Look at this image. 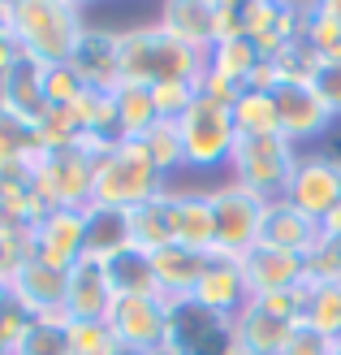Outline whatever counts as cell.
<instances>
[{"label":"cell","mask_w":341,"mask_h":355,"mask_svg":"<svg viewBox=\"0 0 341 355\" xmlns=\"http://www.w3.org/2000/svg\"><path fill=\"white\" fill-rule=\"evenodd\" d=\"M203 74H208V52L173 40L165 26H156V17L121 26V83L160 87V83H177V78L199 83Z\"/></svg>","instance_id":"1"},{"label":"cell","mask_w":341,"mask_h":355,"mask_svg":"<svg viewBox=\"0 0 341 355\" xmlns=\"http://www.w3.org/2000/svg\"><path fill=\"white\" fill-rule=\"evenodd\" d=\"M0 5H5L17 48L44 65L69 61L82 31L91 26L86 5H78V0H0Z\"/></svg>","instance_id":"2"},{"label":"cell","mask_w":341,"mask_h":355,"mask_svg":"<svg viewBox=\"0 0 341 355\" xmlns=\"http://www.w3.org/2000/svg\"><path fill=\"white\" fill-rule=\"evenodd\" d=\"M173 182L160 178V169L151 165L147 148L138 139H117V144L100 156L95 165V191H91V204L95 208H117V212H130L138 204L156 200L160 191H169Z\"/></svg>","instance_id":"3"},{"label":"cell","mask_w":341,"mask_h":355,"mask_svg":"<svg viewBox=\"0 0 341 355\" xmlns=\"http://www.w3.org/2000/svg\"><path fill=\"white\" fill-rule=\"evenodd\" d=\"M177 135H182V152H186V169L194 173H212V169H229L233 144V104H221L212 96H194V104L177 117Z\"/></svg>","instance_id":"4"},{"label":"cell","mask_w":341,"mask_h":355,"mask_svg":"<svg viewBox=\"0 0 341 355\" xmlns=\"http://www.w3.org/2000/svg\"><path fill=\"white\" fill-rule=\"evenodd\" d=\"M298 156L302 148H294L285 135H246L233 144L229 182H242L246 191L264 195V200H281L298 169Z\"/></svg>","instance_id":"5"},{"label":"cell","mask_w":341,"mask_h":355,"mask_svg":"<svg viewBox=\"0 0 341 355\" xmlns=\"http://www.w3.org/2000/svg\"><path fill=\"white\" fill-rule=\"evenodd\" d=\"M169 312H173V304L165 295H117L104 321L117 334L125 355H142V351H165Z\"/></svg>","instance_id":"6"},{"label":"cell","mask_w":341,"mask_h":355,"mask_svg":"<svg viewBox=\"0 0 341 355\" xmlns=\"http://www.w3.org/2000/svg\"><path fill=\"white\" fill-rule=\"evenodd\" d=\"M264 208L268 200L255 191H246L242 182H216L212 187V217H216V252L225 256H242L259 243V225H264Z\"/></svg>","instance_id":"7"},{"label":"cell","mask_w":341,"mask_h":355,"mask_svg":"<svg viewBox=\"0 0 341 355\" xmlns=\"http://www.w3.org/2000/svg\"><path fill=\"white\" fill-rule=\"evenodd\" d=\"M95 165H100V156L86 152L82 144L44 152L39 156V195L52 208H86L95 191Z\"/></svg>","instance_id":"8"},{"label":"cell","mask_w":341,"mask_h":355,"mask_svg":"<svg viewBox=\"0 0 341 355\" xmlns=\"http://www.w3.org/2000/svg\"><path fill=\"white\" fill-rule=\"evenodd\" d=\"M285 200L324 225V217L341 204V161L333 152H302L290 187H285Z\"/></svg>","instance_id":"9"},{"label":"cell","mask_w":341,"mask_h":355,"mask_svg":"<svg viewBox=\"0 0 341 355\" xmlns=\"http://www.w3.org/2000/svg\"><path fill=\"white\" fill-rule=\"evenodd\" d=\"M273 104H277V130L290 139L294 148L324 139L333 130V121H337L311 83H277L273 87Z\"/></svg>","instance_id":"10"},{"label":"cell","mask_w":341,"mask_h":355,"mask_svg":"<svg viewBox=\"0 0 341 355\" xmlns=\"http://www.w3.org/2000/svg\"><path fill=\"white\" fill-rule=\"evenodd\" d=\"M169 355H233V325L182 299L169 312Z\"/></svg>","instance_id":"11"},{"label":"cell","mask_w":341,"mask_h":355,"mask_svg":"<svg viewBox=\"0 0 341 355\" xmlns=\"http://www.w3.org/2000/svg\"><path fill=\"white\" fill-rule=\"evenodd\" d=\"M65 291H69V269H57L39 256H30L22 269L9 277V299H17L30 316H57V321H69L65 316Z\"/></svg>","instance_id":"12"},{"label":"cell","mask_w":341,"mask_h":355,"mask_svg":"<svg viewBox=\"0 0 341 355\" xmlns=\"http://www.w3.org/2000/svg\"><path fill=\"white\" fill-rule=\"evenodd\" d=\"M194 304L208 308L212 316H221V321H233L246 304V277H242V264L238 256H225V252H208V264L199 273V286H194Z\"/></svg>","instance_id":"13"},{"label":"cell","mask_w":341,"mask_h":355,"mask_svg":"<svg viewBox=\"0 0 341 355\" xmlns=\"http://www.w3.org/2000/svg\"><path fill=\"white\" fill-rule=\"evenodd\" d=\"M238 264H242V277H246V295L250 299L285 295V291L302 286V277H307L302 256L281 252V247H268V243H255L250 252H242Z\"/></svg>","instance_id":"14"},{"label":"cell","mask_w":341,"mask_h":355,"mask_svg":"<svg viewBox=\"0 0 341 355\" xmlns=\"http://www.w3.org/2000/svg\"><path fill=\"white\" fill-rule=\"evenodd\" d=\"M86 252V208H48L35 225V256L74 269Z\"/></svg>","instance_id":"15"},{"label":"cell","mask_w":341,"mask_h":355,"mask_svg":"<svg viewBox=\"0 0 341 355\" xmlns=\"http://www.w3.org/2000/svg\"><path fill=\"white\" fill-rule=\"evenodd\" d=\"M229 325H233V355H281L298 321L273 312L264 299H250Z\"/></svg>","instance_id":"16"},{"label":"cell","mask_w":341,"mask_h":355,"mask_svg":"<svg viewBox=\"0 0 341 355\" xmlns=\"http://www.w3.org/2000/svg\"><path fill=\"white\" fill-rule=\"evenodd\" d=\"M173 243L190 252H216V217H212V187H173Z\"/></svg>","instance_id":"17"},{"label":"cell","mask_w":341,"mask_h":355,"mask_svg":"<svg viewBox=\"0 0 341 355\" xmlns=\"http://www.w3.org/2000/svg\"><path fill=\"white\" fill-rule=\"evenodd\" d=\"M74 74L86 83V87H100V92H113L121 83V31L117 26H86L82 40L74 48Z\"/></svg>","instance_id":"18"},{"label":"cell","mask_w":341,"mask_h":355,"mask_svg":"<svg viewBox=\"0 0 341 355\" xmlns=\"http://www.w3.org/2000/svg\"><path fill=\"white\" fill-rule=\"evenodd\" d=\"M113 286H109V269L100 256H82L69 269V291H65V316L69 321H104L113 308Z\"/></svg>","instance_id":"19"},{"label":"cell","mask_w":341,"mask_h":355,"mask_svg":"<svg viewBox=\"0 0 341 355\" xmlns=\"http://www.w3.org/2000/svg\"><path fill=\"white\" fill-rule=\"evenodd\" d=\"M320 234H324V225L311 221L302 208H294L285 195H281V200H268L264 225H259V243L281 247V252H294V256H307L311 247L320 243Z\"/></svg>","instance_id":"20"},{"label":"cell","mask_w":341,"mask_h":355,"mask_svg":"<svg viewBox=\"0 0 341 355\" xmlns=\"http://www.w3.org/2000/svg\"><path fill=\"white\" fill-rule=\"evenodd\" d=\"M44 61L35 57H17L5 74H0V104H5L9 113L26 117V121H39L48 113V100H44Z\"/></svg>","instance_id":"21"},{"label":"cell","mask_w":341,"mask_h":355,"mask_svg":"<svg viewBox=\"0 0 341 355\" xmlns=\"http://www.w3.org/2000/svg\"><path fill=\"white\" fill-rule=\"evenodd\" d=\"M156 26H165L173 40L208 52L216 44V0H165L156 13Z\"/></svg>","instance_id":"22"},{"label":"cell","mask_w":341,"mask_h":355,"mask_svg":"<svg viewBox=\"0 0 341 355\" xmlns=\"http://www.w3.org/2000/svg\"><path fill=\"white\" fill-rule=\"evenodd\" d=\"M203 264H208L203 252H190V247H177V243H169V247H160V252H151L156 286H160V295H165L169 304H182V299L194 295Z\"/></svg>","instance_id":"23"},{"label":"cell","mask_w":341,"mask_h":355,"mask_svg":"<svg viewBox=\"0 0 341 355\" xmlns=\"http://www.w3.org/2000/svg\"><path fill=\"white\" fill-rule=\"evenodd\" d=\"M169 204H173V187L169 191H160L156 200L147 204H138L125 212V234H130V247L142 256H151L160 252V247H169L173 243V217H169Z\"/></svg>","instance_id":"24"},{"label":"cell","mask_w":341,"mask_h":355,"mask_svg":"<svg viewBox=\"0 0 341 355\" xmlns=\"http://www.w3.org/2000/svg\"><path fill=\"white\" fill-rule=\"evenodd\" d=\"M259 65H264V52L255 48V40H246V35H238V40H221V44L208 48V74L233 83L238 92H246V83L255 78Z\"/></svg>","instance_id":"25"},{"label":"cell","mask_w":341,"mask_h":355,"mask_svg":"<svg viewBox=\"0 0 341 355\" xmlns=\"http://www.w3.org/2000/svg\"><path fill=\"white\" fill-rule=\"evenodd\" d=\"M298 295H302V316L298 321L320 329L324 338H337L341 334V282H307L302 277Z\"/></svg>","instance_id":"26"},{"label":"cell","mask_w":341,"mask_h":355,"mask_svg":"<svg viewBox=\"0 0 341 355\" xmlns=\"http://www.w3.org/2000/svg\"><path fill=\"white\" fill-rule=\"evenodd\" d=\"M113 100H117V135L121 139H142L156 121V100H151V87H138V83H117L113 87Z\"/></svg>","instance_id":"27"},{"label":"cell","mask_w":341,"mask_h":355,"mask_svg":"<svg viewBox=\"0 0 341 355\" xmlns=\"http://www.w3.org/2000/svg\"><path fill=\"white\" fill-rule=\"evenodd\" d=\"M104 269H109L113 295H160L156 273H151V256L134 252V247H125V252L109 256V260H104Z\"/></svg>","instance_id":"28"},{"label":"cell","mask_w":341,"mask_h":355,"mask_svg":"<svg viewBox=\"0 0 341 355\" xmlns=\"http://www.w3.org/2000/svg\"><path fill=\"white\" fill-rule=\"evenodd\" d=\"M125 247H130V234H125V212L86 204V252L82 256L109 260V256L125 252Z\"/></svg>","instance_id":"29"},{"label":"cell","mask_w":341,"mask_h":355,"mask_svg":"<svg viewBox=\"0 0 341 355\" xmlns=\"http://www.w3.org/2000/svg\"><path fill=\"white\" fill-rule=\"evenodd\" d=\"M233 130H238V139H246V135H281L277 130L273 92H238V100H233Z\"/></svg>","instance_id":"30"},{"label":"cell","mask_w":341,"mask_h":355,"mask_svg":"<svg viewBox=\"0 0 341 355\" xmlns=\"http://www.w3.org/2000/svg\"><path fill=\"white\" fill-rule=\"evenodd\" d=\"M142 148H147V156H151V165L160 169V178H169L173 173H182L186 169V152H182V135H177V121H156V126L138 139Z\"/></svg>","instance_id":"31"},{"label":"cell","mask_w":341,"mask_h":355,"mask_svg":"<svg viewBox=\"0 0 341 355\" xmlns=\"http://www.w3.org/2000/svg\"><path fill=\"white\" fill-rule=\"evenodd\" d=\"M302 40H307L320 61H341V17H333L324 5H302Z\"/></svg>","instance_id":"32"},{"label":"cell","mask_w":341,"mask_h":355,"mask_svg":"<svg viewBox=\"0 0 341 355\" xmlns=\"http://www.w3.org/2000/svg\"><path fill=\"white\" fill-rule=\"evenodd\" d=\"M0 156H26V161H39L44 156V139H39V126L26 117L9 113L0 104Z\"/></svg>","instance_id":"33"},{"label":"cell","mask_w":341,"mask_h":355,"mask_svg":"<svg viewBox=\"0 0 341 355\" xmlns=\"http://www.w3.org/2000/svg\"><path fill=\"white\" fill-rule=\"evenodd\" d=\"M268 61H273V69H277L281 83H311L315 69L324 65V61H320V52L302 40V35H298V40H290V44H281Z\"/></svg>","instance_id":"34"},{"label":"cell","mask_w":341,"mask_h":355,"mask_svg":"<svg viewBox=\"0 0 341 355\" xmlns=\"http://www.w3.org/2000/svg\"><path fill=\"white\" fill-rule=\"evenodd\" d=\"M13 355H69V321H57V316H44L39 321L35 316Z\"/></svg>","instance_id":"35"},{"label":"cell","mask_w":341,"mask_h":355,"mask_svg":"<svg viewBox=\"0 0 341 355\" xmlns=\"http://www.w3.org/2000/svg\"><path fill=\"white\" fill-rule=\"evenodd\" d=\"M69 355H125L109 321H69Z\"/></svg>","instance_id":"36"},{"label":"cell","mask_w":341,"mask_h":355,"mask_svg":"<svg viewBox=\"0 0 341 355\" xmlns=\"http://www.w3.org/2000/svg\"><path fill=\"white\" fill-rule=\"evenodd\" d=\"M39 182V161L26 156H0V204L5 200H26Z\"/></svg>","instance_id":"37"},{"label":"cell","mask_w":341,"mask_h":355,"mask_svg":"<svg viewBox=\"0 0 341 355\" xmlns=\"http://www.w3.org/2000/svg\"><path fill=\"white\" fill-rule=\"evenodd\" d=\"M82 87L86 83L74 74V65H69V61L44 69V100H48V109H69V104L82 96Z\"/></svg>","instance_id":"38"},{"label":"cell","mask_w":341,"mask_h":355,"mask_svg":"<svg viewBox=\"0 0 341 355\" xmlns=\"http://www.w3.org/2000/svg\"><path fill=\"white\" fill-rule=\"evenodd\" d=\"M302 269L307 282H341V239L320 234V243L302 256Z\"/></svg>","instance_id":"39"},{"label":"cell","mask_w":341,"mask_h":355,"mask_svg":"<svg viewBox=\"0 0 341 355\" xmlns=\"http://www.w3.org/2000/svg\"><path fill=\"white\" fill-rule=\"evenodd\" d=\"M194 96H199V83H194V78H177V83L151 87V100H156L160 121H177V117H182L190 104H194Z\"/></svg>","instance_id":"40"},{"label":"cell","mask_w":341,"mask_h":355,"mask_svg":"<svg viewBox=\"0 0 341 355\" xmlns=\"http://www.w3.org/2000/svg\"><path fill=\"white\" fill-rule=\"evenodd\" d=\"M39 139H44V152L52 148H74L78 144V121H74V109H48L39 121Z\"/></svg>","instance_id":"41"},{"label":"cell","mask_w":341,"mask_h":355,"mask_svg":"<svg viewBox=\"0 0 341 355\" xmlns=\"http://www.w3.org/2000/svg\"><path fill=\"white\" fill-rule=\"evenodd\" d=\"M30 321H35V316L17 304V299H5V304H0V355L17 351V343H22V334H26Z\"/></svg>","instance_id":"42"},{"label":"cell","mask_w":341,"mask_h":355,"mask_svg":"<svg viewBox=\"0 0 341 355\" xmlns=\"http://www.w3.org/2000/svg\"><path fill=\"white\" fill-rule=\"evenodd\" d=\"M281 355H337V351H333V338H324L320 329H311V325H302V321H298Z\"/></svg>","instance_id":"43"},{"label":"cell","mask_w":341,"mask_h":355,"mask_svg":"<svg viewBox=\"0 0 341 355\" xmlns=\"http://www.w3.org/2000/svg\"><path fill=\"white\" fill-rule=\"evenodd\" d=\"M311 87L320 92V100L329 104V113L341 117V61H324V65H320L315 78H311Z\"/></svg>","instance_id":"44"},{"label":"cell","mask_w":341,"mask_h":355,"mask_svg":"<svg viewBox=\"0 0 341 355\" xmlns=\"http://www.w3.org/2000/svg\"><path fill=\"white\" fill-rule=\"evenodd\" d=\"M22 57V48H17V40H13V26H9V17H5V5H0V74Z\"/></svg>","instance_id":"45"},{"label":"cell","mask_w":341,"mask_h":355,"mask_svg":"<svg viewBox=\"0 0 341 355\" xmlns=\"http://www.w3.org/2000/svg\"><path fill=\"white\" fill-rule=\"evenodd\" d=\"M324 234H333V239H341V204L324 217Z\"/></svg>","instance_id":"46"},{"label":"cell","mask_w":341,"mask_h":355,"mask_svg":"<svg viewBox=\"0 0 341 355\" xmlns=\"http://www.w3.org/2000/svg\"><path fill=\"white\" fill-rule=\"evenodd\" d=\"M320 5H324V9H329L333 17H341V0H320Z\"/></svg>","instance_id":"47"},{"label":"cell","mask_w":341,"mask_h":355,"mask_svg":"<svg viewBox=\"0 0 341 355\" xmlns=\"http://www.w3.org/2000/svg\"><path fill=\"white\" fill-rule=\"evenodd\" d=\"M5 299H9V286H5V282H0V304H5Z\"/></svg>","instance_id":"48"},{"label":"cell","mask_w":341,"mask_h":355,"mask_svg":"<svg viewBox=\"0 0 341 355\" xmlns=\"http://www.w3.org/2000/svg\"><path fill=\"white\" fill-rule=\"evenodd\" d=\"M333 351H337V355H341V334H337V338H333Z\"/></svg>","instance_id":"49"},{"label":"cell","mask_w":341,"mask_h":355,"mask_svg":"<svg viewBox=\"0 0 341 355\" xmlns=\"http://www.w3.org/2000/svg\"><path fill=\"white\" fill-rule=\"evenodd\" d=\"M142 355H169V347H165V351H142Z\"/></svg>","instance_id":"50"},{"label":"cell","mask_w":341,"mask_h":355,"mask_svg":"<svg viewBox=\"0 0 341 355\" xmlns=\"http://www.w3.org/2000/svg\"><path fill=\"white\" fill-rule=\"evenodd\" d=\"M337 161H341V156H337Z\"/></svg>","instance_id":"51"}]
</instances>
